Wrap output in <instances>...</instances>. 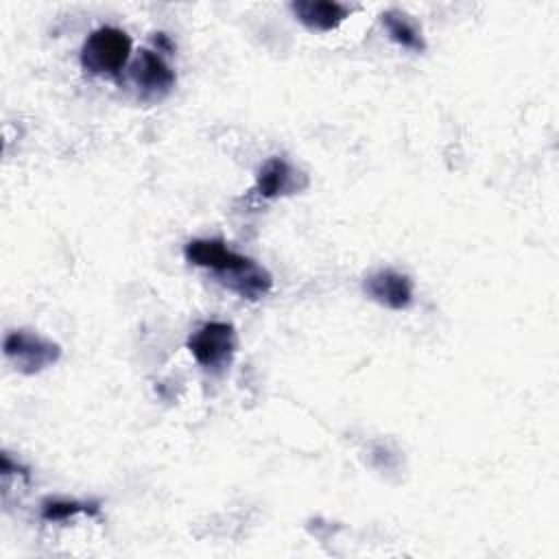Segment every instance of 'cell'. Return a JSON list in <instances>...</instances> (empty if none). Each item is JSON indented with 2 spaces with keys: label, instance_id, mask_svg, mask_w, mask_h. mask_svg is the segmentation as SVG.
Returning <instances> with one entry per match:
<instances>
[{
  "label": "cell",
  "instance_id": "cell-5",
  "mask_svg": "<svg viewBox=\"0 0 559 559\" xmlns=\"http://www.w3.org/2000/svg\"><path fill=\"white\" fill-rule=\"evenodd\" d=\"M362 290L389 310H406L413 304V280L395 269H378L362 280Z\"/></svg>",
  "mask_w": 559,
  "mask_h": 559
},
{
  "label": "cell",
  "instance_id": "cell-8",
  "mask_svg": "<svg viewBox=\"0 0 559 559\" xmlns=\"http://www.w3.org/2000/svg\"><path fill=\"white\" fill-rule=\"evenodd\" d=\"M290 9L310 31H332L349 15V9L334 0H295Z\"/></svg>",
  "mask_w": 559,
  "mask_h": 559
},
{
  "label": "cell",
  "instance_id": "cell-2",
  "mask_svg": "<svg viewBox=\"0 0 559 559\" xmlns=\"http://www.w3.org/2000/svg\"><path fill=\"white\" fill-rule=\"evenodd\" d=\"M2 349L7 360L24 376H35L61 358L59 343L28 330L9 332L4 336Z\"/></svg>",
  "mask_w": 559,
  "mask_h": 559
},
{
  "label": "cell",
  "instance_id": "cell-10",
  "mask_svg": "<svg viewBox=\"0 0 559 559\" xmlns=\"http://www.w3.org/2000/svg\"><path fill=\"white\" fill-rule=\"evenodd\" d=\"M380 20H382L386 33L391 35V39L397 41L400 46L415 50V52H421L426 48L424 35H421L419 26L411 20L408 13H404L400 9H389L380 15Z\"/></svg>",
  "mask_w": 559,
  "mask_h": 559
},
{
  "label": "cell",
  "instance_id": "cell-4",
  "mask_svg": "<svg viewBox=\"0 0 559 559\" xmlns=\"http://www.w3.org/2000/svg\"><path fill=\"white\" fill-rule=\"evenodd\" d=\"M131 81L138 87L140 96L146 100H162L164 96L170 94V90L175 87V72L173 68L164 61V57L155 50L142 48L135 57V61L131 63Z\"/></svg>",
  "mask_w": 559,
  "mask_h": 559
},
{
  "label": "cell",
  "instance_id": "cell-1",
  "mask_svg": "<svg viewBox=\"0 0 559 559\" xmlns=\"http://www.w3.org/2000/svg\"><path fill=\"white\" fill-rule=\"evenodd\" d=\"M131 57V37L116 26H100L81 46V66L90 74H118Z\"/></svg>",
  "mask_w": 559,
  "mask_h": 559
},
{
  "label": "cell",
  "instance_id": "cell-11",
  "mask_svg": "<svg viewBox=\"0 0 559 559\" xmlns=\"http://www.w3.org/2000/svg\"><path fill=\"white\" fill-rule=\"evenodd\" d=\"M98 511H100L98 502H81V500H66V498H46L41 502V518L48 522H61L76 513L98 515Z\"/></svg>",
  "mask_w": 559,
  "mask_h": 559
},
{
  "label": "cell",
  "instance_id": "cell-3",
  "mask_svg": "<svg viewBox=\"0 0 559 559\" xmlns=\"http://www.w3.org/2000/svg\"><path fill=\"white\" fill-rule=\"evenodd\" d=\"M238 336L227 321H207L197 328L188 338V349L194 360L210 371H223L236 354Z\"/></svg>",
  "mask_w": 559,
  "mask_h": 559
},
{
  "label": "cell",
  "instance_id": "cell-6",
  "mask_svg": "<svg viewBox=\"0 0 559 559\" xmlns=\"http://www.w3.org/2000/svg\"><path fill=\"white\" fill-rule=\"evenodd\" d=\"M183 255H186V260L190 264L203 266V269H212L218 275L238 271V269H242V266H247L251 262L249 258L231 251L218 238H194V240L186 242Z\"/></svg>",
  "mask_w": 559,
  "mask_h": 559
},
{
  "label": "cell",
  "instance_id": "cell-9",
  "mask_svg": "<svg viewBox=\"0 0 559 559\" xmlns=\"http://www.w3.org/2000/svg\"><path fill=\"white\" fill-rule=\"evenodd\" d=\"M218 277L229 290H234L236 295H240L245 299H260L273 288L271 273L266 269L258 266L253 260L247 266L225 273V275H218Z\"/></svg>",
  "mask_w": 559,
  "mask_h": 559
},
{
  "label": "cell",
  "instance_id": "cell-7",
  "mask_svg": "<svg viewBox=\"0 0 559 559\" xmlns=\"http://www.w3.org/2000/svg\"><path fill=\"white\" fill-rule=\"evenodd\" d=\"M308 186V177L288 164L284 157L266 159L255 179V192L264 199H275L284 194H295Z\"/></svg>",
  "mask_w": 559,
  "mask_h": 559
}]
</instances>
